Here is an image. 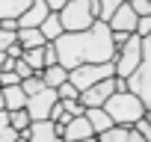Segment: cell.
Returning <instances> with one entry per match:
<instances>
[{
  "label": "cell",
  "mask_w": 151,
  "mask_h": 142,
  "mask_svg": "<svg viewBox=\"0 0 151 142\" xmlns=\"http://www.w3.org/2000/svg\"><path fill=\"white\" fill-rule=\"evenodd\" d=\"M53 47H56L59 65L68 71L77 65H86V62H113V56H116L110 27L104 21H95L89 30H80V33H62L53 42Z\"/></svg>",
  "instance_id": "cell-1"
},
{
  "label": "cell",
  "mask_w": 151,
  "mask_h": 142,
  "mask_svg": "<svg viewBox=\"0 0 151 142\" xmlns=\"http://www.w3.org/2000/svg\"><path fill=\"white\" fill-rule=\"evenodd\" d=\"M107 115L113 118V124H122V127H133L142 115H145V107L142 101L133 95V92H113L104 104Z\"/></svg>",
  "instance_id": "cell-2"
},
{
  "label": "cell",
  "mask_w": 151,
  "mask_h": 142,
  "mask_svg": "<svg viewBox=\"0 0 151 142\" xmlns=\"http://www.w3.org/2000/svg\"><path fill=\"white\" fill-rule=\"evenodd\" d=\"M127 92H133L145 110H151V33L142 39V59L127 77Z\"/></svg>",
  "instance_id": "cell-3"
},
{
  "label": "cell",
  "mask_w": 151,
  "mask_h": 142,
  "mask_svg": "<svg viewBox=\"0 0 151 142\" xmlns=\"http://www.w3.org/2000/svg\"><path fill=\"white\" fill-rule=\"evenodd\" d=\"M59 21H62L65 33H80V30H89L98 18L89 9V0H68L59 9Z\"/></svg>",
  "instance_id": "cell-4"
},
{
  "label": "cell",
  "mask_w": 151,
  "mask_h": 142,
  "mask_svg": "<svg viewBox=\"0 0 151 142\" xmlns=\"http://www.w3.org/2000/svg\"><path fill=\"white\" fill-rule=\"evenodd\" d=\"M107 77H116L113 62H86V65H77V68L68 71V83H74L80 92L101 83V80H107Z\"/></svg>",
  "instance_id": "cell-5"
},
{
  "label": "cell",
  "mask_w": 151,
  "mask_h": 142,
  "mask_svg": "<svg viewBox=\"0 0 151 142\" xmlns=\"http://www.w3.org/2000/svg\"><path fill=\"white\" fill-rule=\"evenodd\" d=\"M139 59H142V39L136 36V33H130V39L116 50V56H113V68H116V77H130L133 71H136V65H139Z\"/></svg>",
  "instance_id": "cell-6"
},
{
  "label": "cell",
  "mask_w": 151,
  "mask_h": 142,
  "mask_svg": "<svg viewBox=\"0 0 151 142\" xmlns=\"http://www.w3.org/2000/svg\"><path fill=\"white\" fill-rule=\"evenodd\" d=\"M59 101V95H56V89H50V86H45L42 92H36V95H30L27 98V113H30V118L33 121H45L47 115H50V107Z\"/></svg>",
  "instance_id": "cell-7"
},
{
  "label": "cell",
  "mask_w": 151,
  "mask_h": 142,
  "mask_svg": "<svg viewBox=\"0 0 151 142\" xmlns=\"http://www.w3.org/2000/svg\"><path fill=\"white\" fill-rule=\"evenodd\" d=\"M116 92V80L113 77H107V80H101V83H95V86H89V89H83L80 92V104L83 107H104L107 104V98Z\"/></svg>",
  "instance_id": "cell-8"
},
{
  "label": "cell",
  "mask_w": 151,
  "mask_h": 142,
  "mask_svg": "<svg viewBox=\"0 0 151 142\" xmlns=\"http://www.w3.org/2000/svg\"><path fill=\"white\" fill-rule=\"evenodd\" d=\"M56 133H59L65 142H77V139H89V136H95V130H92V124H89L86 115H74L68 124H56Z\"/></svg>",
  "instance_id": "cell-9"
},
{
  "label": "cell",
  "mask_w": 151,
  "mask_h": 142,
  "mask_svg": "<svg viewBox=\"0 0 151 142\" xmlns=\"http://www.w3.org/2000/svg\"><path fill=\"white\" fill-rule=\"evenodd\" d=\"M21 136L30 139V142H65V139L56 133V121H50V118H45V121H33L27 130H21Z\"/></svg>",
  "instance_id": "cell-10"
},
{
  "label": "cell",
  "mask_w": 151,
  "mask_h": 142,
  "mask_svg": "<svg viewBox=\"0 0 151 142\" xmlns=\"http://www.w3.org/2000/svg\"><path fill=\"white\" fill-rule=\"evenodd\" d=\"M136 18H139V15L130 9V3L124 0V3L113 12V18L107 21V27H110V30H124V33H133V30H136Z\"/></svg>",
  "instance_id": "cell-11"
},
{
  "label": "cell",
  "mask_w": 151,
  "mask_h": 142,
  "mask_svg": "<svg viewBox=\"0 0 151 142\" xmlns=\"http://www.w3.org/2000/svg\"><path fill=\"white\" fill-rule=\"evenodd\" d=\"M47 15H50V9H47L45 0H33V3L18 15V27H39Z\"/></svg>",
  "instance_id": "cell-12"
},
{
  "label": "cell",
  "mask_w": 151,
  "mask_h": 142,
  "mask_svg": "<svg viewBox=\"0 0 151 142\" xmlns=\"http://www.w3.org/2000/svg\"><path fill=\"white\" fill-rule=\"evenodd\" d=\"M0 92H3V107H6L9 113H12V110H24V107H27V92L21 89V83H18V86H3Z\"/></svg>",
  "instance_id": "cell-13"
},
{
  "label": "cell",
  "mask_w": 151,
  "mask_h": 142,
  "mask_svg": "<svg viewBox=\"0 0 151 142\" xmlns=\"http://www.w3.org/2000/svg\"><path fill=\"white\" fill-rule=\"evenodd\" d=\"M83 115L89 118V124H92L95 136H98V133H104L107 127H113V118L107 115V110H104V107H86V113H83Z\"/></svg>",
  "instance_id": "cell-14"
},
{
  "label": "cell",
  "mask_w": 151,
  "mask_h": 142,
  "mask_svg": "<svg viewBox=\"0 0 151 142\" xmlns=\"http://www.w3.org/2000/svg\"><path fill=\"white\" fill-rule=\"evenodd\" d=\"M39 30H42V36H45V42H56L65 30H62V21H59V12H50L42 24H39Z\"/></svg>",
  "instance_id": "cell-15"
},
{
  "label": "cell",
  "mask_w": 151,
  "mask_h": 142,
  "mask_svg": "<svg viewBox=\"0 0 151 142\" xmlns=\"http://www.w3.org/2000/svg\"><path fill=\"white\" fill-rule=\"evenodd\" d=\"M18 44L27 50V47H42L45 44V36H42V30L39 27H18Z\"/></svg>",
  "instance_id": "cell-16"
},
{
  "label": "cell",
  "mask_w": 151,
  "mask_h": 142,
  "mask_svg": "<svg viewBox=\"0 0 151 142\" xmlns=\"http://www.w3.org/2000/svg\"><path fill=\"white\" fill-rule=\"evenodd\" d=\"M42 80H45V86L56 89V86H62L68 80V68H62L59 62L56 65H47V68H42Z\"/></svg>",
  "instance_id": "cell-17"
},
{
  "label": "cell",
  "mask_w": 151,
  "mask_h": 142,
  "mask_svg": "<svg viewBox=\"0 0 151 142\" xmlns=\"http://www.w3.org/2000/svg\"><path fill=\"white\" fill-rule=\"evenodd\" d=\"M33 0H0V18H18Z\"/></svg>",
  "instance_id": "cell-18"
},
{
  "label": "cell",
  "mask_w": 151,
  "mask_h": 142,
  "mask_svg": "<svg viewBox=\"0 0 151 142\" xmlns=\"http://www.w3.org/2000/svg\"><path fill=\"white\" fill-rule=\"evenodd\" d=\"M21 59H24L33 71H42V68H45V44H42V47H27Z\"/></svg>",
  "instance_id": "cell-19"
},
{
  "label": "cell",
  "mask_w": 151,
  "mask_h": 142,
  "mask_svg": "<svg viewBox=\"0 0 151 142\" xmlns=\"http://www.w3.org/2000/svg\"><path fill=\"white\" fill-rule=\"evenodd\" d=\"M127 130H130V127L113 124V127H107L104 133H98V142H127Z\"/></svg>",
  "instance_id": "cell-20"
},
{
  "label": "cell",
  "mask_w": 151,
  "mask_h": 142,
  "mask_svg": "<svg viewBox=\"0 0 151 142\" xmlns=\"http://www.w3.org/2000/svg\"><path fill=\"white\" fill-rule=\"evenodd\" d=\"M9 124L21 133V130H27V127L33 124V118H30V113H27V110H12V113H9Z\"/></svg>",
  "instance_id": "cell-21"
},
{
  "label": "cell",
  "mask_w": 151,
  "mask_h": 142,
  "mask_svg": "<svg viewBox=\"0 0 151 142\" xmlns=\"http://www.w3.org/2000/svg\"><path fill=\"white\" fill-rule=\"evenodd\" d=\"M21 89L27 92V98H30V95H36V92H42V89H45L42 71H39V74H33V77H24V80H21Z\"/></svg>",
  "instance_id": "cell-22"
},
{
  "label": "cell",
  "mask_w": 151,
  "mask_h": 142,
  "mask_svg": "<svg viewBox=\"0 0 151 142\" xmlns=\"http://www.w3.org/2000/svg\"><path fill=\"white\" fill-rule=\"evenodd\" d=\"M122 3H124V0H98V6H101V12H98V21H104V24H107V21L113 18V12H116Z\"/></svg>",
  "instance_id": "cell-23"
},
{
  "label": "cell",
  "mask_w": 151,
  "mask_h": 142,
  "mask_svg": "<svg viewBox=\"0 0 151 142\" xmlns=\"http://www.w3.org/2000/svg\"><path fill=\"white\" fill-rule=\"evenodd\" d=\"M56 95H59V101H68V98H80V89L74 86V83H62V86H56Z\"/></svg>",
  "instance_id": "cell-24"
},
{
  "label": "cell",
  "mask_w": 151,
  "mask_h": 142,
  "mask_svg": "<svg viewBox=\"0 0 151 142\" xmlns=\"http://www.w3.org/2000/svg\"><path fill=\"white\" fill-rule=\"evenodd\" d=\"M62 107H65V113H68V115H83V113H86V107H83L77 98H68V101H62Z\"/></svg>",
  "instance_id": "cell-25"
},
{
  "label": "cell",
  "mask_w": 151,
  "mask_h": 142,
  "mask_svg": "<svg viewBox=\"0 0 151 142\" xmlns=\"http://www.w3.org/2000/svg\"><path fill=\"white\" fill-rule=\"evenodd\" d=\"M139 39H145L148 33H151V15H142V18H136V30H133Z\"/></svg>",
  "instance_id": "cell-26"
},
{
  "label": "cell",
  "mask_w": 151,
  "mask_h": 142,
  "mask_svg": "<svg viewBox=\"0 0 151 142\" xmlns=\"http://www.w3.org/2000/svg\"><path fill=\"white\" fill-rule=\"evenodd\" d=\"M130 3V9L142 18V15H151V0H127Z\"/></svg>",
  "instance_id": "cell-27"
},
{
  "label": "cell",
  "mask_w": 151,
  "mask_h": 142,
  "mask_svg": "<svg viewBox=\"0 0 151 142\" xmlns=\"http://www.w3.org/2000/svg\"><path fill=\"white\" fill-rule=\"evenodd\" d=\"M15 33H18V30H15ZM15 33H12V30H0V50H9V47L18 42Z\"/></svg>",
  "instance_id": "cell-28"
},
{
  "label": "cell",
  "mask_w": 151,
  "mask_h": 142,
  "mask_svg": "<svg viewBox=\"0 0 151 142\" xmlns=\"http://www.w3.org/2000/svg\"><path fill=\"white\" fill-rule=\"evenodd\" d=\"M18 83H21V77L15 71H0V89L3 86H18Z\"/></svg>",
  "instance_id": "cell-29"
},
{
  "label": "cell",
  "mask_w": 151,
  "mask_h": 142,
  "mask_svg": "<svg viewBox=\"0 0 151 142\" xmlns=\"http://www.w3.org/2000/svg\"><path fill=\"white\" fill-rule=\"evenodd\" d=\"M15 74L24 80V77H33V74H39V71H33V68H30L24 59H15Z\"/></svg>",
  "instance_id": "cell-30"
},
{
  "label": "cell",
  "mask_w": 151,
  "mask_h": 142,
  "mask_svg": "<svg viewBox=\"0 0 151 142\" xmlns=\"http://www.w3.org/2000/svg\"><path fill=\"white\" fill-rule=\"evenodd\" d=\"M110 39H113V47L119 50V47H122V44L130 39V33H124V30H110Z\"/></svg>",
  "instance_id": "cell-31"
},
{
  "label": "cell",
  "mask_w": 151,
  "mask_h": 142,
  "mask_svg": "<svg viewBox=\"0 0 151 142\" xmlns=\"http://www.w3.org/2000/svg\"><path fill=\"white\" fill-rule=\"evenodd\" d=\"M59 59H56V47H53V42H45V68L47 65H56Z\"/></svg>",
  "instance_id": "cell-32"
},
{
  "label": "cell",
  "mask_w": 151,
  "mask_h": 142,
  "mask_svg": "<svg viewBox=\"0 0 151 142\" xmlns=\"http://www.w3.org/2000/svg\"><path fill=\"white\" fill-rule=\"evenodd\" d=\"M18 136H21V133H18V130H15L12 124H6L3 130H0V142H15Z\"/></svg>",
  "instance_id": "cell-33"
},
{
  "label": "cell",
  "mask_w": 151,
  "mask_h": 142,
  "mask_svg": "<svg viewBox=\"0 0 151 142\" xmlns=\"http://www.w3.org/2000/svg\"><path fill=\"white\" fill-rule=\"evenodd\" d=\"M133 127H136V130H139V133H142V136H145V142H151V124H148V121H145V115H142V118H139V121H136V124H133Z\"/></svg>",
  "instance_id": "cell-34"
},
{
  "label": "cell",
  "mask_w": 151,
  "mask_h": 142,
  "mask_svg": "<svg viewBox=\"0 0 151 142\" xmlns=\"http://www.w3.org/2000/svg\"><path fill=\"white\" fill-rule=\"evenodd\" d=\"M62 115H65V107H62V101H56V104L50 107V115H47V118H50V121H59Z\"/></svg>",
  "instance_id": "cell-35"
},
{
  "label": "cell",
  "mask_w": 151,
  "mask_h": 142,
  "mask_svg": "<svg viewBox=\"0 0 151 142\" xmlns=\"http://www.w3.org/2000/svg\"><path fill=\"white\" fill-rule=\"evenodd\" d=\"M0 30H18V18H0Z\"/></svg>",
  "instance_id": "cell-36"
},
{
  "label": "cell",
  "mask_w": 151,
  "mask_h": 142,
  "mask_svg": "<svg viewBox=\"0 0 151 142\" xmlns=\"http://www.w3.org/2000/svg\"><path fill=\"white\" fill-rule=\"evenodd\" d=\"M127 142H145V136H142L136 127H130V130H127Z\"/></svg>",
  "instance_id": "cell-37"
},
{
  "label": "cell",
  "mask_w": 151,
  "mask_h": 142,
  "mask_svg": "<svg viewBox=\"0 0 151 142\" xmlns=\"http://www.w3.org/2000/svg\"><path fill=\"white\" fill-rule=\"evenodd\" d=\"M45 3H47V9H50V12H59V9L68 3V0H45Z\"/></svg>",
  "instance_id": "cell-38"
},
{
  "label": "cell",
  "mask_w": 151,
  "mask_h": 142,
  "mask_svg": "<svg viewBox=\"0 0 151 142\" xmlns=\"http://www.w3.org/2000/svg\"><path fill=\"white\" fill-rule=\"evenodd\" d=\"M116 80V92H127V80L124 77H113Z\"/></svg>",
  "instance_id": "cell-39"
},
{
  "label": "cell",
  "mask_w": 151,
  "mask_h": 142,
  "mask_svg": "<svg viewBox=\"0 0 151 142\" xmlns=\"http://www.w3.org/2000/svg\"><path fill=\"white\" fill-rule=\"evenodd\" d=\"M9 124V110H0V130Z\"/></svg>",
  "instance_id": "cell-40"
},
{
  "label": "cell",
  "mask_w": 151,
  "mask_h": 142,
  "mask_svg": "<svg viewBox=\"0 0 151 142\" xmlns=\"http://www.w3.org/2000/svg\"><path fill=\"white\" fill-rule=\"evenodd\" d=\"M77 142H98V136H89V139H77Z\"/></svg>",
  "instance_id": "cell-41"
},
{
  "label": "cell",
  "mask_w": 151,
  "mask_h": 142,
  "mask_svg": "<svg viewBox=\"0 0 151 142\" xmlns=\"http://www.w3.org/2000/svg\"><path fill=\"white\" fill-rule=\"evenodd\" d=\"M145 121H148V124H151V110H145Z\"/></svg>",
  "instance_id": "cell-42"
},
{
  "label": "cell",
  "mask_w": 151,
  "mask_h": 142,
  "mask_svg": "<svg viewBox=\"0 0 151 142\" xmlns=\"http://www.w3.org/2000/svg\"><path fill=\"white\" fill-rule=\"evenodd\" d=\"M0 110H6V107H3V92H0Z\"/></svg>",
  "instance_id": "cell-43"
},
{
  "label": "cell",
  "mask_w": 151,
  "mask_h": 142,
  "mask_svg": "<svg viewBox=\"0 0 151 142\" xmlns=\"http://www.w3.org/2000/svg\"><path fill=\"white\" fill-rule=\"evenodd\" d=\"M15 142H30V139H24V136H18V139H15Z\"/></svg>",
  "instance_id": "cell-44"
}]
</instances>
